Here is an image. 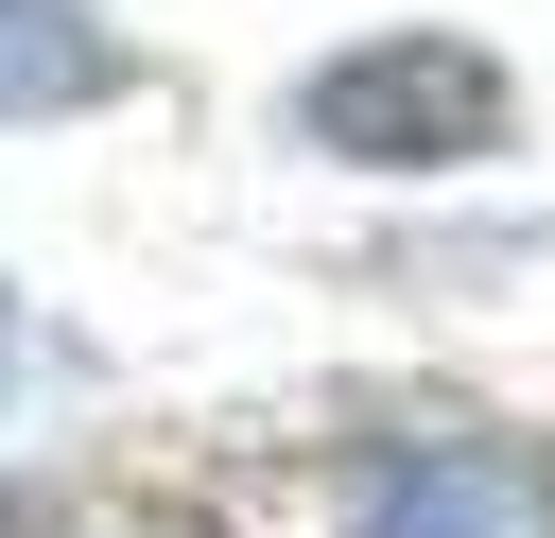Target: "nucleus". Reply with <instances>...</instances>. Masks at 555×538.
Returning a JSON list of instances; mask_svg holds the SVG:
<instances>
[{
  "mask_svg": "<svg viewBox=\"0 0 555 538\" xmlns=\"http://www.w3.org/2000/svg\"><path fill=\"white\" fill-rule=\"evenodd\" d=\"M278 121H295V156H347V174H486V156H520V87L468 35H347V52H312L278 87Z\"/></svg>",
  "mask_w": 555,
  "mask_h": 538,
  "instance_id": "1",
  "label": "nucleus"
},
{
  "mask_svg": "<svg viewBox=\"0 0 555 538\" xmlns=\"http://www.w3.org/2000/svg\"><path fill=\"white\" fill-rule=\"evenodd\" d=\"M330 538H555V451L451 417V434H399L347 469V521Z\"/></svg>",
  "mask_w": 555,
  "mask_h": 538,
  "instance_id": "2",
  "label": "nucleus"
},
{
  "mask_svg": "<svg viewBox=\"0 0 555 538\" xmlns=\"http://www.w3.org/2000/svg\"><path fill=\"white\" fill-rule=\"evenodd\" d=\"M139 87V35L87 0H0V121H87Z\"/></svg>",
  "mask_w": 555,
  "mask_h": 538,
  "instance_id": "3",
  "label": "nucleus"
},
{
  "mask_svg": "<svg viewBox=\"0 0 555 538\" xmlns=\"http://www.w3.org/2000/svg\"><path fill=\"white\" fill-rule=\"evenodd\" d=\"M538 260V226H451V243H382V278H434V295H486V278H520Z\"/></svg>",
  "mask_w": 555,
  "mask_h": 538,
  "instance_id": "4",
  "label": "nucleus"
},
{
  "mask_svg": "<svg viewBox=\"0 0 555 538\" xmlns=\"http://www.w3.org/2000/svg\"><path fill=\"white\" fill-rule=\"evenodd\" d=\"M17 364H35V312H17V278H0V399H17Z\"/></svg>",
  "mask_w": 555,
  "mask_h": 538,
  "instance_id": "5",
  "label": "nucleus"
},
{
  "mask_svg": "<svg viewBox=\"0 0 555 538\" xmlns=\"http://www.w3.org/2000/svg\"><path fill=\"white\" fill-rule=\"evenodd\" d=\"M139 538H208V521H139Z\"/></svg>",
  "mask_w": 555,
  "mask_h": 538,
  "instance_id": "6",
  "label": "nucleus"
}]
</instances>
